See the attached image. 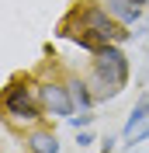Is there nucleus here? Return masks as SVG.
<instances>
[{
	"label": "nucleus",
	"instance_id": "obj_1",
	"mask_svg": "<svg viewBox=\"0 0 149 153\" xmlns=\"http://www.w3.org/2000/svg\"><path fill=\"white\" fill-rule=\"evenodd\" d=\"M59 35L69 38V42H76L83 52H97V49L108 45V42L125 45L132 38V31L108 14V7H104L101 0H87V4H76V7L59 21Z\"/></svg>",
	"mask_w": 149,
	"mask_h": 153
},
{
	"label": "nucleus",
	"instance_id": "obj_2",
	"mask_svg": "<svg viewBox=\"0 0 149 153\" xmlns=\"http://www.w3.org/2000/svg\"><path fill=\"white\" fill-rule=\"evenodd\" d=\"M128 73H132V63H128V56H125V49L118 42H108L97 52H90V76L87 80H90L97 101L118 97L128 87Z\"/></svg>",
	"mask_w": 149,
	"mask_h": 153
},
{
	"label": "nucleus",
	"instance_id": "obj_3",
	"mask_svg": "<svg viewBox=\"0 0 149 153\" xmlns=\"http://www.w3.org/2000/svg\"><path fill=\"white\" fill-rule=\"evenodd\" d=\"M0 111L7 115L10 122H18V125H35L38 118L45 115V108L38 101L35 87H31L24 76H14V80L0 91Z\"/></svg>",
	"mask_w": 149,
	"mask_h": 153
},
{
	"label": "nucleus",
	"instance_id": "obj_4",
	"mask_svg": "<svg viewBox=\"0 0 149 153\" xmlns=\"http://www.w3.org/2000/svg\"><path fill=\"white\" fill-rule=\"evenodd\" d=\"M35 94L45 108V115H56V118H69L76 111L73 97H69V87L59 84V80H38L35 84Z\"/></svg>",
	"mask_w": 149,
	"mask_h": 153
},
{
	"label": "nucleus",
	"instance_id": "obj_5",
	"mask_svg": "<svg viewBox=\"0 0 149 153\" xmlns=\"http://www.w3.org/2000/svg\"><path fill=\"white\" fill-rule=\"evenodd\" d=\"M101 4L108 7V14H111L118 25H125V28H135L142 21V7L132 4V0H101Z\"/></svg>",
	"mask_w": 149,
	"mask_h": 153
},
{
	"label": "nucleus",
	"instance_id": "obj_6",
	"mask_svg": "<svg viewBox=\"0 0 149 153\" xmlns=\"http://www.w3.org/2000/svg\"><path fill=\"white\" fill-rule=\"evenodd\" d=\"M24 146L28 153H59V136L52 129H31L24 136Z\"/></svg>",
	"mask_w": 149,
	"mask_h": 153
},
{
	"label": "nucleus",
	"instance_id": "obj_7",
	"mask_svg": "<svg viewBox=\"0 0 149 153\" xmlns=\"http://www.w3.org/2000/svg\"><path fill=\"white\" fill-rule=\"evenodd\" d=\"M66 87H69V97H73V105L80 108V111H90L94 108V87L90 80H83V76H66Z\"/></svg>",
	"mask_w": 149,
	"mask_h": 153
},
{
	"label": "nucleus",
	"instance_id": "obj_8",
	"mask_svg": "<svg viewBox=\"0 0 149 153\" xmlns=\"http://www.w3.org/2000/svg\"><path fill=\"white\" fill-rule=\"evenodd\" d=\"M146 111H149V97H139V101H135V108L128 111V118H125V129H121V136H125V139L139 129V122L146 118Z\"/></svg>",
	"mask_w": 149,
	"mask_h": 153
},
{
	"label": "nucleus",
	"instance_id": "obj_9",
	"mask_svg": "<svg viewBox=\"0 0 149 153\" xmlns=\"http://www.w3.org/2000/svg\"><path fill=\"white\" fill-rule=\"evenodd\" d=\"M142 139H149V111H146V118L139 122V129H135V132L128 136V146H139Z\"/></svg>",
	"mask_w": 149,
	"mask_h": 153
},
{
	"label": "nucleus",
	"instance_id": "obj_10",
	"mask_svg": "<svg viewBox=\"0 0 149 153\" xmlns=\"http://www.w3.org/2000/svg\"><path fill=\"white\" fill-rule=\"evenodd\" d=\"M66 122L73 125V129H87V125L94 122V115H90V111H80V115L73 111V115H69V118H66Z\"/></svg>",
	"mask_w": 149,
	"mask_h": 153
},
{
	"label": "nucleus",
	"instance_id": "obj_11",
	"mask_svg": "<svg viewBox=\"0 0 149 153\" xmlns=\"http://www.w3.org/2000/svg\"><path fill=\"white\" fill-rule=\"evenodd\" d=\"M76 146H94V136L87 129H76Z\"/></svg>",
	"mask_w": 149,
	"mask_h": 153
},
{
	"label": "nucleus",
	"instance_id": "obj_12",
	"mask_svg": "<svg viewBox=\"0 0 149 153\" xmlns=\"http://www.w3.org/2000/svg\"><path fill=\"white\" fill-rule=\"evenodd\" d=\"M114 150V139H111V136H108V139H101V153H111Z\"/></svg>",
	"mask_w": 149,
	"mask_h": 153
},
{
	"label": "nucleus",
	"instance_id": "obj_13",
	"mask_svg": "<svg viewBox=\"0 0 149 153\" xmlns=\"http://www.w3.org/2000/svg\"><path fill=\"white\" fill-rule=\"evenodd\" d=\"M7 150V136H4V129H0V153Z\"/></svg>",
	"mask_w": 149,
	"mask_h": 153
},
{
	"label": "nucleus",
	"instance_id": "obj_14",
	"mask_svg": "<svg viewBox=\"0 0 149 153\" xmlns=\"http://www.w3.org/2000/svg\"><path fill=\"white\" fill-rule=\"evenodd\" d=\"M132 4H139V7H149V0H132Z\"/></svg>",
	"mask_w": 149,
	"mask_h": 153
},
{
	"label": "nucleus",
	"instance_id": "obj_15",
	"mask_svg": "<svg viewBox=\"0 0 149 153\" xmlns=\"http://www.w3.org/2000/svg\"><path fill=\"white\" fill-rule=\"evenodd\" d=\"M146 35H149V31H146Z\"/></svg>",
	"mask_w": 149,
	"mask_h": 153
}]
</instances>
